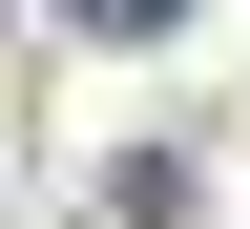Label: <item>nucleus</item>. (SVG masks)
<instances>
[{
	"label": "nucleus",
	"instance_id": "obj_1",
	"mask_svg": "<svg viewBox=\"0 0 250 229\" xmlns=\"http://www.w3.org/2000/svg\"><path fill=\"white\" fill-rule=\"evenodd\" d=\"M83 21H104V42H146V21H188V0H83Z\"/></svg>",
	"mask_w": 250,
	"mask_h": 229
}]
</instances>
